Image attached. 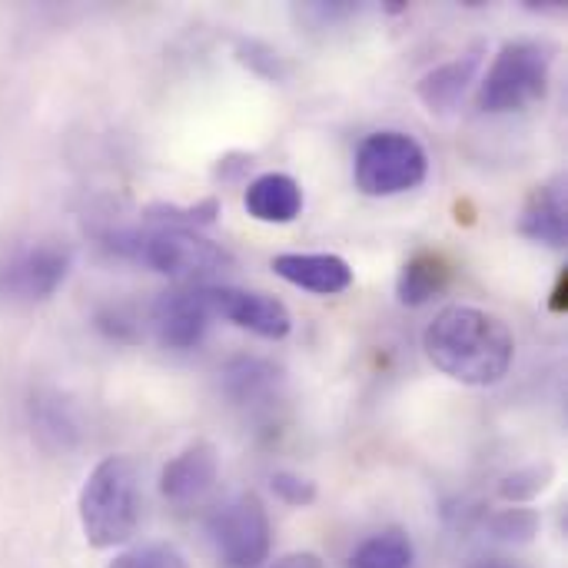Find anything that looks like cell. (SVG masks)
Instances as JSON below:
<instances>
[{
  "mask_svg": "<svg viewBox=\"0 0 568 568\" xmlns=\"http://www.w3.org/2000/svg\"><path fill=\"white\" fill-rule=\"evenodd\" d=\"M483 53L486 50L479 43V47H473V50H466V53H459L439 67H433L429 73H423L416 83V97L423 100V106L429 113H453L463 103V97L469 93V87L476 83L479 67H483Z\"/></svg>",
  "mask_w": 568,
  "mask_h": 568,
  "instance_id": "7c38bea8",
  "label": "cell"
},
{
  "mask_svg": "<svg viewBox=\"0 0 568 568\" xmlns=\"http://www.w3.org/2000/svg\"><path fill=\"white\" fill-rule=\"evenodd\" d=\"M270 486H273V493L286 503V506H296V509H306V506H313L316 503V483H310V479H303V476H296V473H273L270 476Z\"/></svg>",
  "mask_w": 568,
  "mask_h": 568,
  "instance_id": "603a6c76",
  "label": "cell"
},
{
  "mask_svg": "<svg viewBox=\"0 0 568 568\" xmlns=\"http://www.w3.org/2000/svg\"><path fill=\"white\" fill-rule=\"evenodd\" d=\"M27 416H30L33 439L47 453H70L80 443V436H83L80 413H77V406L60 389H37V393H30Z\"/></svg>",
  "mask_w": 568,
  "mask_h": 568,
  "instance_id": "4fadbf2b",
  "label": "cell"
},
{
  "mask_svg": "<svg viewBox=\"0 0 568 568\" xmlns=\"http://www.w3.org/2000/svg\"><path fill=\"white\" fill-rule=\"evenodd\" d=\"M449 283H453V263L436 250H419L416 256L403 263L396 293H399V303L423 306L433 296H439Z\"/></svg>",
  "mask_w": 568,
  "mask_h": 568,
  "instance_id": "e0dca14e",
  "label": "cell"
},
{
  "mask_svg": "<svg viewBox=\"0 0 568 568\" xmlns=\"http://www.w3.org/2000/svg\"><path fill=\"white\" fill-rule=\"evenodd\" d=\"M306 20H316V23H333V20H346V17H353L356 13V7L353 3H346V0H310L303 10H300Z\"/></svg>",
  "mask_w": 568,
  "mask_h": 568,
  "instance_id": "d4e9b609",
  "label": "cell"
},
{
  "mask_svg": "<svg viewBox=\"0 0 568 568\" xmlns=\"http://www.w3.org/2000/svg\"><path fill=\"white\" fill-rule=\"evenodd\" d=\"M552 479H556V469L549 463H532V466L509 473L499 486V496L506 503H532L552 486Z\"/></svg>",
  "mask_w": 568,
  "mask_h": 568,
  "instance_id": "d6986e66",
  "label": "cell"
},
{
  "mask_svg": "<svg viewBox=\"0 0 568 568\" xmlns=\"http://www.w3.org/2000/svg\"><path fill=\"white\" fill-rule=\"evenodd\" d=\"M353 173L366 196H399L426 180L429 156L416 136L403 130H376L359 143Z\"/></svg>",
  "mask_w": 568,
  "mask_h": 568,
  "instance_id": "5b68a950",
  "label": "cell"
},
{
  "mask_svg": "<svg viewBox=\"0 0 568 568\" xmlns=\"http://www.w3.org/2000/svg\"><path fill=\"white\" fill-rule=\"evenodd\" d=\"M483 568H509V566H483Z\"/></svg>",
  "mask_w": 568,
  "mask_h": 568,
  "instance_id": "f1b7e54d",
  "label": "cell"
},
{
  "mask_svg": "<svg viewBox=\"0 0 568 568\" xmlns=\"http://www.w3.org/2000/svg\"><path fill=\"white\" fill-rule=\"evenodd\" d=\"M216 476H220V453L213 443L206 439H196L190 443L183 453H176L163 473H160V493L170 506L176 509H190V506H200L213 486H216Z\"/></svg>",
  "mask_w": 568,
  "mask_h": 568,
  "instance_id": "30bf717a",
  "label": "cell"
},
{
  "mask_svg": "<svg viewBox=\"0 0 568 568\" xmlns=\"http://www.w3.org/2000/svg\"><path fill=\"white\" fill-rule=\"evenodd\" d=\"M552 80V47L542 40H509L493 57L483 83L479 106L486 113H523L546 100Z\"/></svg>",
  "mask_w": 568,
  "mask_h": 568,
  "instance_id": "277c9868",
  "label": "cell"
},
{
  "mask_svg": "<svg viewBox=\"0 0 568 568\" xmlns=\"http://www.w3.org/2000/svg\"><path fill=\"white\" fill-rule=\"evenodd\" d=\"M236 57H240V63H246L253 73H260V77H266V80H273V83H283V80L290 77L286 60H283L270 43H263V40H236Z\"/></svg>",
  "mask_w": 568,
  "mask_h": 568,
  "instance_id": "ffe728a7",
  "label": "cell"
},
{
  "mask_svg": "<svg viewBox=\"0 0 568 568\" xmlns=\"http://www.w3.org/2000/svg\"><path fill=\"white\" fill-rule=\"evenodd\" d=\"M103 243L110 253L140 260L173 280H203L233 266V256L220 243L183 226H156V230L120 226V230H106Z\"/></svg>",
  "mask_w": 568,
  "mask_h": 568,
  "instance_id": "3957f363",
  "label": "cell"
},
{
  "mask_svg": "<svg viewBox=\"0 0 568 568\" xmlns=\"http://www.w3.org/2000/svg\"><path fill=\"white\" fill-rule=\"evenodd\" d=\"M413 542L403 529H389V532H379L373 539H366L353 559L349 568H409L413 566Z\"/></svg>",
  "mask_w": 568,
  "mask_h": 568,
  "instance_id": "ac0fdd59",
  "label": "cell"
},
{
  "mask_svg": "<svg viewBox=\"0 0 568 568\" xmlns=\"http://www.w3.org/2000/svg\"><path fill=\"white\" fill-rule=\"evenodd\" d=\"M243 206L260 223H293L303 213V186L290 173H260L243 193Z\"/></svg>",
  "mask_w": 568,
  "mask_h": 568,
  "instance_id": "9a60e30c",
  "label": "cell"
},
{
  "mask_svg": "<svg viewBox=\"0 0 568 568\" xmlns=\"http://www.w3.org/2000/svg\"><path fill=\"white\" fill-rule=\"evenodd\" d=\"M246 166H250V156H246V153H230V156L216 160V170H213V173H216L220 180H236Z\"/></svg>",
  "mask_w": 568,
  "mask_h": 568,
  "instance_id": "484cf974",
  "label": "cell"
},
{
  "mask_svg": "<svg viewBox=\"0 0 568 568\" xmlns=\"http://www.w3.org/2000/svg\"><path fill=\"white\" fill-rule=\"evenodd\" d=\"M106 568H186V559H183V552L176 546L153 542V546L120 552Z\"/></svg>",
  "mask_w": 568,
  "mask_h": 568,
  "instance_id": "7402d4cb",
  "label": "cell"
},
{
  "mask_svg": "<svg viewBox=\"0 0 568 568\" xmlns=\"http://www.w3.org/2000/svg\"><path fill=\"white\" fill-rule=\"evenodd\" d=\"M216 559L226 568H260L270 559V516L256 493H240L223 503L210 519Z\"/></svg>",
  "mask_w": 568,
  "mask_h": 568,
  "instance_id": "8992f818",
  "label": "cell"
},
{
  "mask_svg": "<svg viewBox=\"0 0 568 568\" xmlns=\"http://www.w3.org/2000/svg\"><path fill=\"white\" fill-rule=\"evenodd\" d=\"M273 568H323V562L313 552H293V556H283Z\"/></svg>",
  "mask_w": 568,
  "mask_h": 568,
  "instance_id": "4316f807",
  "label": "cell"
},
{
  "mask_svg": "<svg viewBox=\"0 0 568 568\" xmlns=\"http://www.w3.org/2000/svg\"><path fill=\"white\" fill-rule=\"evenodd\" d=\"M70 273V250L53 240H37L10 250L0 260V300L7 303H43Z\"/></svg>",
  "mask_w": 568,
  "mask_h": 568,
  "instance_id": "52a82bcc",
  "label": "cell"
},
{
  "mask_svg": "<svg viewBox=\"0 0 568 568\" xmlns=\"http://www.w3.org/2000/svg\"><path fill=\"white\" fill-rule=\"evenodd\" d=\"M489 532L499 542H532L539 536V516L532 509H503L489 519Z\"/></svg>",
  "mask_w": 568,
  "mask_h": 568,
  "instance_id": "44dd1931",
  "label": "cell"
},
{
  "mask_svg": "<svg viewBox=\"0 0 568 568\" xmlns=\"http://www.w3.org/2000/svg\"><path fill=\"white\" fill-rule=\"evenodd\" d=\"M203 290L213 306V316H223L233 326L260 339L276 343V339H286L293 329V316L276 296H266L256 290H236V286H203Z\"/></svg>",
  "mask_w": 568,
  "mask_h": 568,
  "instance_id": "ba28073f",
  "label": "cell"
},
{
  "mask_svg": "<svg viewBox=\"0 0 568 568\" xmlns=\"http://www.w3.org/2000/svg\"><path fill=\"white\" fill-rule=\"evenodd\" d=\"M429 363L463 386H496L516 363V336L489 310L446 306L423 333Z\"/></svg>",
  "mask_w": 568,
  "mask_h": 568,
  "instance_id": "6da1fadb",
  "label": "cell"
},
{
  "mask_svg": "<svg viewBox=\"0 0 568 568\" xmlns=\"http://www.w3.org/2000/svg\"><path fill=\"white\" fill-rule=\"evenodd\" d=\"M97 326H100L110 339H120V343H126V339H133V336H136V323H133L120 306H106V310H100V313H97Z\"/></svg>",
  "mask_w": 568,
  "mask_h": 568,
  "instance_id": "cb8c5ba5",
  "label": "cell"
},
{
  "mask_svg": "<svg viewBox=\"0 0 568 568\" xmlns=\"http://www.w3.org/2000/svg\"><path fill=\"white\" fill-rule=\"evenodd\" d=\"M273 273L316 296H336L353 286V266L336 253H280L273 256Z\"/></svg>",
  "mask_w": 568,
  "mask_h": 568,
  "instance_id": "8fae6325",
  "label": "cell"
},
{
  "mask_svg": "<svg viewBox=\"0 0 568 568\" xmlns=\"http://www.w3.org/2000/svg\"><path fill=\"white\" fill-rule=\"evenodd\" d=\"M566 290H568V276L566 273H559V283H556V290H552V313H562L568 306V300H566Z\"/></svg>",
  "mask_w": 568,
  "mask_h": 568,
  "instance_id": "83f0119b",
  "label": "cell"
},
{
  "mask_svg": "<svg viewBox=\"0 0 568 568\" xmlns=\"http://www.w3.org/2000/svg\"><path fill=\"white\" fill-rule=\"evenodd\" d=\"M280 369L266 359H233L223 369V389L233 403L250 406V409H266L270 403H276L280 396Z\"/></svg>",
  "mask_w": 568,
  "mask_h": 568,
  "instance_id": "2e32d148",
  "label": "cell"
},
{
  "mask_svg": "<svg viewBox=\"0 0 568 568\" xmlns=\"http://www.w3.org/2000/svg\"><path fill=\"white\" fill-rule=\"evenodd\" d=\"M213 320V306L206 300L203 286L193 290H173L156 296L153 310H150V326L156 333V339L166 349H196L210 329Z\"/></svg>",
  "mask_w": 568,
  "mask_h": 568,
  "instance_id": "9c48e42d",
  "label": "cell"
},
{
  "mask_svg": "<svg viewBox=\"0 0 568 568\" xmlns=\"http://www.w3.org/2000/svg\"><path fill=\"white\" fill-rule=\"evenodd\" d=\"M566 180L552 176L549 183H539L519 216V233L532 243L562 250L566 246Z\"/></svg>",
  "mask_w": 568,
  "mask_h": 568,
  "instance_id": "5bb4252c",
  "label": "cell"
},
{
  "mask_svg": "<svg viewBox=\"0 0 568 568\" xmlns=\"http://www.w3.org/2000/svg\"><path fill=\"white\" fill-rule=\"evenodd\" d=\"M83 539L93 549L126 546L140 526V469L130 456L100 459L77 499Z\"/></svg>",
  "mask_w": 568,
  "mask_h": 568,
  "instance_id": "7a4b0ae2",
  "label": "cell"
}]
</instances>
